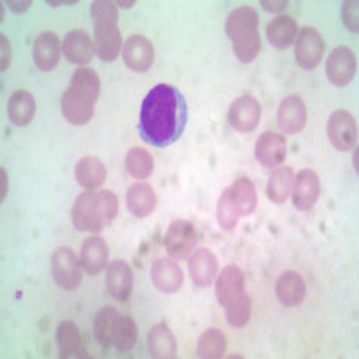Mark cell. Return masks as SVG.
<instances>
[{"instance_id": "6da1fadb", "label": "cell", "mask_w": 359, "mask_h": 359, "mask_svg": "<svg viewBox=\"0 0 359 359\" xmlns=\"http://www.w3.org/2000/svg\"><path fill=\"white\" fill-rule=\"evenodd\" d=\"M187 121L184 94L171 85H156L147 92L140 107V139L149 146L168 147L184 135Z\"/></svg>"}, {"instance_id": "7a4b0ae2", "label": "cell", "mask_w": 359, "mask_h": 359, "mask_svg": "<svg viewBox=\"0 0 359 359\" xmlns=\"http://www.w3.org/2000/svg\"><path fill=\"white\" fill-rule=\"evenodd\" d=\"M118 212V200L111 191L79 194L72 207L74 229L79 232L99 233L107 229Z\"/></svg>"}, {"instance_id": "3957f363", "label": "cell", "mask_w": 359, "mask_h": 359, "mask_svg": "<svg viewBox=\"0 0 359 359\" xmlns=\"http://www.w3.org/2000/svg\"><path fill=\"white\" fill-rule=\"evenodd\" d=\"M94 18V47L102 62H115L123 50V36L118 31L117 4L110 0H95L90 6Z\"/></svg>"}, {"instance_id": "277c9868", "label": "cell", "mask_w": 359, "mask_h": 359, "mask_svg": "<svg viewBox=\"0 0 359 359\" xmlns=\"http://www.w3.org/2000/svg\"><path fill=\"white\" fill-rule=\"evenodd\" d=\"M198 243L196 230L192 226L191 221L187 219H176L169 224L165 237H163V245L165 250L175 261H184L194 252Z\"/></svg>"}, {"instance_id": "5b68a950", "label": "cell", "mask_w": 359, "mask_h": 359, "mask_svg": "<svg viewBox=\"0 0 359 359\" xmlns=\"http://www.w3.org/2000/svg\"><path fill=\"white\" fill-rule=\"evenodd\" d=\"M50 269H53V278L62 290L72 291L81 284V264L72 248L67 246L57 248L50 261Z\"/></svg>"}, {"instance_id": "8992f818", "label": "cell", "mask_w": 359, "mask_h": 359, "mask_svg": "<svg viewBox=\"0 0 359 359\" xmlns=\"http://www.w3.org/2000/svg\"><path fill=\"white\" fill-rule=\"evenodd\" d=\"M327 135L338 151H351L358 144V123L347 110L332 111L327 121Z\"/></svg>"}, {"instance_id": "52a82bcc", "label": "cell", "mask_w": 359, "mask_h": 359, "mask_svg": "<svg viewBox=\"0 0 359 359\" xmlns=\"http://www.w3.org/2000/svg\"><path fill=\"white\" fill-rule=\"evenodd\" d=\"M325 41L314 27H302L294 40V60L304 70H313L322 63Z\"/></svg>"}, {"instance_id": "ba28073f", "label": "cell", "mask_w": 359, "mask_h": 359, "mask_svg": "<svg viewBox=\"0 0 359 359\" xmlns=\"http://www.w3.org/2000/svg\"><path fill=\"white\" fill-rule=\"evenodd\" d=\"M358 60L348 47H336L325 63V74L329 81L336 86H345L355 78Z\"/></svg>"}, {"instance_id": "9c48e42d", "label": "cell", "mask_w": 359, "mask_h": 359, "mask_svg": "<svg viewBox=\"0 0 359 359\" xmlns=\"http://www.w3.org/2000/svg\"><path fill=\"white\" fill-rule=\"evenodd\" d=\"M259 121H261V104L252 95H241L230 104L229 123L239 133L253 131L259 126Z\"/></svg>"}, {"instance_id": "30bf717a", "label": "cell", "mask_w": 359, "mask_h": 359, "mask_svg": "<svg viewBox=\"0 0 359 359\" xmlns=\"http://www.w3.org/2000/svg\"><path fill=\"white\" fill-rule=\"evenodd\" d=\"M320 192H322L320 178L313 169H302L294 176L293 189H291V198H293L294 208L302 210V212L313 208L314 203L318 201Z\"/></svg>"}, {"instance_id": "8fae6325", "label": "cell", "mask_w": 359, "mask_h": 359, "mask_svg": "<svg viewBox=\"0 0 359 359\" xmlns=\"http://www.w3.org/2000/svg\"><path fill=\"white\" fill-rule=\"evenodd\" d=\"M95 101L88 95L81 94L76 88L69 86L62 97V114L63 117L74 126H85L94 117Z\"/></svg>"}, {"instance_id": "7c38bea8", "label": "cell", "mask_w": 359, "mask_h": 359, "mask_svg": "<svg viewBox=\"0 0 359 359\" xmlns=\"http://www.w3.org/2000/svg\"><path fill=\"white\" fill-rule=\"evenodd\" d=\"M123 60L133 72H146L155 62L153 43L142 34H133L126 40L123 47Z\"/></svg>"}, {"instance_id": "4fadbf2b", "label": "cell", "mask_w": 359, "mask_h": 359, "mask_svg": "<svg viewBox=\"0 0 359 359\" xmlns=\"http://www.w3.org/2000/svg\"><path fill=\"white\" fill-rule=\"evenodd\" d=\"M287 144L282 135L266 131L255 144V156L264 169H277L286 160Z\"/></svg>"}, {"instance_id": "5bb4252c", "label": "cell", "mask_w": 359, "mask_h": 359, "mask_svg": "<svg viewBox=\"0 0 359 359\" xmlns=\"http://www.w3.org/2000/svg\"><path fill=\"white\" fill-rule=\"evenodd\" d=\"M307 123L306 102L298 95H290L280 102L277 111V124L284 133L297 135L304 130Z\"/></svg>"}, {"instance_id": "9a60e30c", "label": "cell", "mask_w": 359, "mask_h": 359, "mask_svg": "<svg viewBox=\"0 0 359 359\" xmlns=\"http://www.w3.org/2000/svg\"><path fill=\"white\" fill-rule=\"evenodd\" d=\"M189 273L192 284L198 287L212 286L217 277V259L210 250L198 248L189 257Z\"/></svg>"}, {"instance_id": "2e32d148", "label": "cell", "mask_w": 359, "mask_h": 359, "mask_svg": "<svg viewBox=\"0 0 359 359\" xmlns=\"http://www.w3.org/2000/svg\"><path fill=\"white\" fill-rule=\"evenodd\" d=\"M245 293V275L241 269L233 264L223 268L216 277V298L219 306L226 307Z\"/></svg>"}, {"instance_id": "e0dca14e", "label": "cell", "mask_w": 359, "mask_h": 359, "mask_svg": "<svg viewBox=\"0 0 359 359\" xmlns=\"http://www.w3.org/2000/svg\"><path fill=\"white\" fill-rule=\"evenodd\" d=\"M151 280L156 290L165 294H172L184 286V271L176 261L158 259L151 266Z\"/></svg>"}, {"instance_id": "ac0fdd59", "label": "cell", "mask_w": 359, "mask_h": 359, "mask_svg": "<svg viewBox=\"0 0 359 359\" xmlns=\"http://www.w3.org/2000/svg\"><path fill=\"white\" fill-rule=\"evenodd\" d=\"M62 53L65 54V57L70 63H76V65H86L90 63V60L94 57L95 47L92 38L88 36L86 31H70L65 36L62 43Z\"/></svg>"}, {"instance_id": "d6986e66", "label": "cell", "mask_w": 359, "mask_h": 359, "mask_svg": "<svg viewBox=\"0 0 359 359\" xmlns=\"http://www.w3.org/2000/svg\"><path fill=\"white\" fill-rule=\"evenodd\" d=\"M107 287L108 293L118 300L126 302L133 290V271L124 261H114L107 269Z\"/></svg>"}, {"instance_id": "ffe728a7", "label": "cell", "mask_w": 359, "mask_h": 359, "mask_svg": "<svg viewBox=\"0 0 359 359\" xmlns=\"http://www.w3.org/2000/svg\"><path fill=\"white\" fill-rule=\"evenodd\" d=\"M275 294L282 306H300L306 297V280L298 271H284L275 284Z\"/></svg>"}, {"instance_id": "44dd1931", "label": "cell", "mask_w": 359, "mask_h": 359, "mask_svg": "<svg viewBox=\"0 0 359 359\" xmlns=\"http://www.w3.org/2000/svg\"><path fill=\"white\" fill-rule=\"evenodd\" d=\"M60 53H62V45L60 38L50 31H45L36 38L33 47V60L34 65L43 72H49L57 67L60 62Z\"/></svg>"}, {"instance_id": "7402d4cb", "label": "cell", "mask_w": 359, "mask_h": 359, "mask_svg": "<svg viewBox=\"0 0 359 359\" xmlns=\"http://www.w3.org/2000/svg\"><path fill=\"white\" fill-rule=\"evenodd\" d=\"M81 266L88 275H99L108 268V245L102 237L92 236L83 243Z\"/></svg>"}, {"instance_id": "603a6c76", "label": "cell", "mask_w": 359, "mask_h": 359, "mask_svg": "<svg viewBox=\"0 0 359 359\" xmlns=\"http://www.w3.org/2000/svg\"><path fill=\"white\" fill-rule=\"evenodd\" d=\"M149 355L156 359H172L178 354V345L172 331L165 323H156L147 334Z\"/></svg>"}, {"instance_id": "cb8c5ba5", "label": "cell", "mask_w": 359, "mask_h": 359, "mask_svg": "<svg viewBox=\"0 0 359 359\" xmlns=\"http://www.w3.org/2000/svg\"><path fill=\"white\" fill-rule=\"evenodd\" d=\"M259 27V15L255 13V9L248 8V6H243V8L233 9L232 13L226 18V24H224V33L232 41L239 40V38L246 36V34L257 31Z\"/></svg>"}, {"instance_id": "d4e9b609", "label": "cell", "mask_w": 359, "mask_h": 359, "mask_svg": "<svg viewBox=\"0 0 359 359\" xmlns=\"http://www.w3.org/2000/svg\"><path fill=\"white\" fill-rule=\"evenodd\" d=\"M121 314L115 307H102L94 318V336L102 351H110L115 343V332H117Z\"/></svg>"}, {"instance_id": "484cf974", "label": "cell", "mask_w": 359, "mask_h": 359, "mask_svg": "<svg viewBox=\"0 0 359 359\" xmlns=\"http://www.w3.org/2000/svg\"><path fill=\"white\" fill-rule=\"evenodd\" d=\"M126 205L135 217H147L156 207V194L149 184H133L128 189Z\"/></svg>"}, {"instance_id": "4316f807", "label": "cell", "mask_w": 359, "mask_h": 359, "mask_svg": "<svg viewBox=\"0 0 359 359\" xmlns=\"http://www.w3.org/2000/svg\"><path fill=\"white\" fill-rule=\"evenodd\" d=\"M36 111V101L27 90H17L8 101V117L13 126L24 128L27 126L34 117Z\"/></svg>"}, {"instance_id": "83f0119b", "label": "cell", "mask_w": 359, "mask_h": 359, "mask_svg": "<svg viewBox=\"0 0 359 359\" xmlns=\"http://www.w3.org/2000/svg\"><path fill=\"white\" fill-rule=\"evenodd\" d=\"M76 180L86 191H94V189L101 187L107 180V168L95 156H83L78 163H76Z\"/></svg>"}, {"instance_id": "f1b7e54d", "label": "cell", "mask_w": 359, "mask_h": 359, "mask_svg": "<svg viewBox=\"0 0 359 359\" xmlns=\"http://www.w3.org/2000/svg\"><path fill=\"white\" fill-rule=\"evenodd\" d=\"M266 36H268L269 43L273 45L275 49H287L294 43L298 36L297 22L291 17H286V15L277 17L275 20L269 22V25L266 27Z\"/></svg>"}, {"instance_id": "f546056e", "label": "cell", "mask_w": 359, "mask_h": 359, "mask_svg": "<svg viewBox=\"0 0 359 359\" xmlns=\"http://www.w3.org/2000/svg\"><path fill=\"white\" fill-rule=\"evenodd\" d=\"M229 189L237 216H252L255 212V208H257V192H255V187H253L252 182L248 178H239Z\"/></svg>"}, {"instance_id": "4dcf8cb0", "label": "cell", "mask_w": 359, "mask_h": 359, "mask_svg": "<svg viewBox=\"0 0 359 359\" xmlns=\"http://www.w3.org/2000/svg\"><path fill=\"white\" fill-rule=\"evenodd\" d=\"M56 343L60 348V358H81L83 339L81 332L72 322H62L56 331Z\"/></svg>"}, {"instance_id": "1f68e13d", "label": "cell", "mask_w": 359, "mask_h": 359, "mask_svg": "<svg viewBox=\"0 0 359 359\" xmlns=\"http://www.w3.org/2000/svg\"><path fill=\"white\" fill-rule=\"evenodd\" d=\"M293 182L294 172L290 168H286V165H278L277 169H273L271 176H269L266 194H268V198L273 203H286V200L291 194V189H293Z\"/></svg>"}, {"instance_id": "d6a6232c", "label": "cell", "mask_w": 359, "mask_h": 359, "mask_svg": "<svg viewBox=\"0 0 359 359\" xmlns=\"http://www.w3.org/2000/svg\"><path fill=\"white\" fill-rule=\"evenodd\" d=\"M226 352V336L219 329H208L201 334L196 347V355L203 359H219Z\"/></svg>"}, {"instance_id": "836d02e7", "label": "cell", "mask_w": 359, "mask_h": 359, "mask_svg": "<svg viewBox=\"0 0 359 359\" xmlns=\"http://www.w3.org/2000/svg\"><path fill=\"white\" fill-rule=\"evenodd\" d=\"M126 169L135 180H146L151 176L153 169H155V162H153L151 155L146 149L133 147L126 155Z\"/></svg>"}, {"instance_id": "e575fe53", "label": "cell", "mask_w": 359, "mask_h": 359, "mask_svg": "<svg viewBox=\"0 0 359 359\" xmlns=\"http://www.w3.org/2000/svg\"><path fill=\"white\" fill-rule=\"evenodd\" d=\"M70 86L78 90V92H81V94L88 95L90 99H94V101L97 102L99 90H101V83H99V76L94 69H88V67H79V69L72 74Z\"/></svg>"}, {"instance_id": "d590c367", "label": "cell", "mask_w": 359, "mask_h": 359, "mask_svg": "<svg viewBox=\"0 0 359 359\" xmlns=\"http://www.w3.org/2000/svg\"><path fill=\"white\" fill-rule=\"evenodd\" d=\"M139 338V331H137V323L133 322L131 316L126 314H121V320H118L117 332H115V343L114 347L117 348V352H130L135 347Z\"/></svg>"}, {"instance_id": "8d00e7d4", "label": "cell", "mask_w": 359, "mask_h": 359, "mask_svg": "<svg viewBox=\"0 0 359 359\" xmlns=\"http://www.w3.org/2000/svg\"><path fill=\"white\" fill-rule=\"evenodd\" d=\"M224 314H226V322L232 327H236V329L246 327L250 314H252V300H250L248 294H241L237 300L229 304V306L224 307Z\"/></svg>"}, {"instance_id": "74e56055", "label": "cell", "mask_w": 359, "mask_h": 359, "mask_svg": "<svg viewBox=\"0 0 359 359\" xmlns=\"http://www.w3.org/2000/svg\"><path fill=\"white\" fill-rule=\"evenodd\" d=\"M232 45L237 60L241 63H250L261 53V34H259V31H253V33L232 41Z\"/></svg>"}, {"instance_id": "f35d334b", "label": "cell", "mask_w": 359, "mask_h": 359, "mask_svg": "<svg viewBox=\"0 0 359 359\" xmlns=\"http://www.w3.org/2000/svg\"><path fill=\"white\" fill-rule=\"evenodd\" d=\"M237 219H239V216H237L236 207L232 203L230 189H224L219 201H217V223L224 232H233L237 226Z\"/></svg>"}, {"instance_id": "ab89813d", "label": "cell", "mask_w": 359, "mask_h": 359, "mask_svg": "<svg viewBox=\"0 0 359 359\" xmlns=\"http://www.w3.org/2000/svg\"><path fill=\"white\" fill-rule=\"evenodd\" d=\"M359 4L358 0H347V2H343L341 6V18L345 27L351 31V33H358L359 29Z\"/></svg>"}, {"instance_id": "60d3db41", "label": "cell", "mask_w": 359, "mask_h": 359, "mask_svg": "<svg viewBox=\"0 0 359 359\" xmlns=\"http://www.w3.org/2000/svg\"><path fill=\"white\" fill-rule=\"evenodd\" d=\"M0 45H2V56H0V70H8L11 65V43H9L8 36L4 33L0 34Z\"/></svg>"}, {"instance_id": "b9f144b4", "label": "cell", "mask_w": 359, "mask_h": 359, "mask_svg": "<svg viewBox=\"0 0 359 359\" xmlns=\"http://www.w3.org/2000/svg\"><path fill=\"white\" fill-rule=\"evenodd\" d=\"M261 4H262V8L269 13H280V11H284L287 6H290L286 0H282V2L280 0H277V2H271V0H262Z\"/></svg>"}, {"instance_id": "7bdbcfd3", "label": "cell", "mask_w": 359, "mask_h": 359, "mask_svg": "<svg viewBox=\"0 0 359 359\" xmlns=\"http://www.w3.org/2000/svg\"><path fill=\"white\" fill-rule=\"evenodd\" d=\"M29 6H31V2H29V0H25V2H13V0H9L8 2V8L15 13L27 11Z\"/></svg>"}, {"instance_id": "ee69618b", "label": "cell", "mask_w": 359, "mask_h": 359, "mask_svg": "<svg viewBox=\"0 0 359 359\" xmlns=\"http://www.w3.org/2000/svg\"><path fill=\"white\" fill-rule=\"evenodd\" d=\"M0 176H2V191H0V201H4L6 196H8V187H9L8 172H6V169H2V171H0Z\"/></svg>"}, {"instance_id": "f6af8a7d", "label": "cell", "mask_w": 359, "mask_h": 359, "mask_svg": "<svg viewBox=\"0 0 359 359\" xmlns=\"http://www.w3.org/2000/svg\"><path fill=\"white\" fill-rule=\"evenodd\" d=\"M47 4L53 6V8H56V6H74L78 4V0H67V2H54V0H47Z\"/></svg>"}, {"instance_id": "bcb514c9", "label": "cell", "mask_w": 359, "mask_h": 359, "mask_svg": "<svg viewBox=\"0 0 359 359\" xmlns=\"http://www.w3.org/2000/svg\"><path fill=\"white\" fill-rule=\"evenodd\" d=\"M115 4L118 6V8H124V9H130L131 6H135V2L133 0H131V2H123V0H121V2H115Z\"/></svg>"}, {"instance_id": "7dc6e473", "label": "cell", "mask_w": 359, "mask_h": 359, "mask_svg": "<svg viewBox=\"0 0 359 359\" xmlns=\"http://www.w3.org/2000/svg\"><path fill=\"white\" fill-rule=\"evenodd\" d=\"M354 168L355 171H358V149H355V147H354Z\"/></svg>"}]
</instances>
